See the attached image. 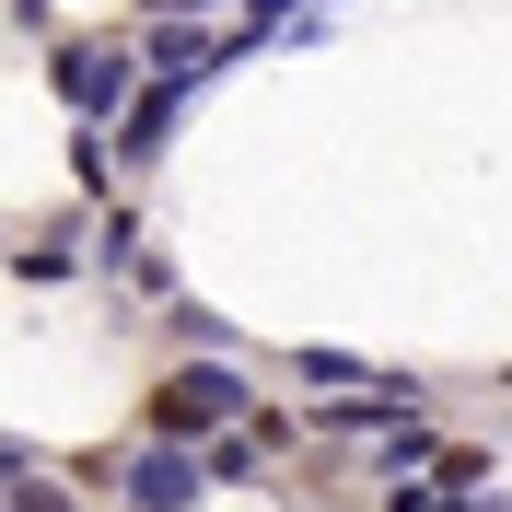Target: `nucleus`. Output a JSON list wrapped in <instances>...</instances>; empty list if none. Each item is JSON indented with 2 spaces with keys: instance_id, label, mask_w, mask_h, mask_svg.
<instances>
[{
  "instance_id": "1",
  "label": "nucleus",
  "mask_w": 512,
  "mask_h": 512,
  "mask_svg": "<svg viewBox=\"0 0 512 512\" xmlns=\"http://www.w3.org/2000/svg\"><path fill=\"white\" fill-rule=\"evenodd\" d=\"M59 94H70V117H117L128 105V47L117 35H59Z\"/></svg>"
},
{
  "instance_id": "2",
  "label": "nucleus",
  "mask_w": 512,
  "mask_h": 512,
  "mask_svg": "<svg viewBox=\"0 0 512 512\" xmlns=\"http://www.w3.org/2000/svg\"><path fill=\"white\" fill-rule=\"evenodd\" d=\"M233 408H245V373H222V361H187V373L152 396V419H163V431H222Z\"/></svg>"
},
{
  "instance_id": "3",
  "label": "nucleus",
  "mask_w": 512,
  "mask_h": 512,
  "mask_svg": "<svg viewBox=\"0 0 512 512\" xmlns=\"http://www.w3.org/2000/svg\"><path fill=\"white\" fill-rule=\"evenodd\" d=\"M198 489H210V478H198V454H187V443H152L140 466H128V512H187Z\"/></svg>"
},
{
  "instance_id": "4",
  "label": "nucleus",
  "mask_w": 512,
  "mask_h": 512,
  "mask_svg": "<svg viewBox=\"0 0 512 512\" xmlns=\"http://www.w3.org/2000/svg\"><path fill=\"white\" fill-rule=\"evenodd\" d=\"M291 384H315V396H350V384H361V361H350V350H291Z\"/></svg>"
},
{
  "instance_id": "5",
  "label": "nucleus",
  "mask_w": 512,
  "mask_h": 512,
  "mask_svg": "<svg viewBox=\"0 0 512 512\" xmlns=\"http://www.w3.org/2000/svg\"><path fill=\"white\" fill-rule=\"evenodd\" d=\"M12 12H24V24H35V35H47V24H59V0H12Z\"/></svg>"
},
{
  "instance_id": "6",
  "label": "nucleus",
  "mask_w": 512,
  "mask_h": 512,
  "mask_svg": "<svg viewBox=\"0 0 512 512\" xmlns=\"http://www.w3.org/2000/svg\"><path fill=\"white\" fill-rule=\"evenodd\" d=\"M280 12H291V0H245V24H280Z\"/></svg>"
},
{
  "instance_id": "7",
  "label": "nucleus",
  "mask_w": 512,
  "mask_h": 512,
  "mask_svg": "<svg viewBox=\"0 0 512 512\" xmlns=\"http://www.w3.org/2000/svg\"><path fill=\"white\" fill-rule=\"evenodd\" d=\"M454 512H501V501H454Z\"/></svg>"
},
{
  "instance_id": "8",
  "label": "nucleus",
  "mask_w": 512,
  "mask_h": 512,
  "mask_svg": "<svg viewBox=\"0 0 512 512\" xmlns=\"http://www.w3.org/2000/svg\"><path fill=\"white\" fill-rule=\"evenodd\" d=\"M501 384H512V373H501Z\"/></svg>"
}]
</instances>
